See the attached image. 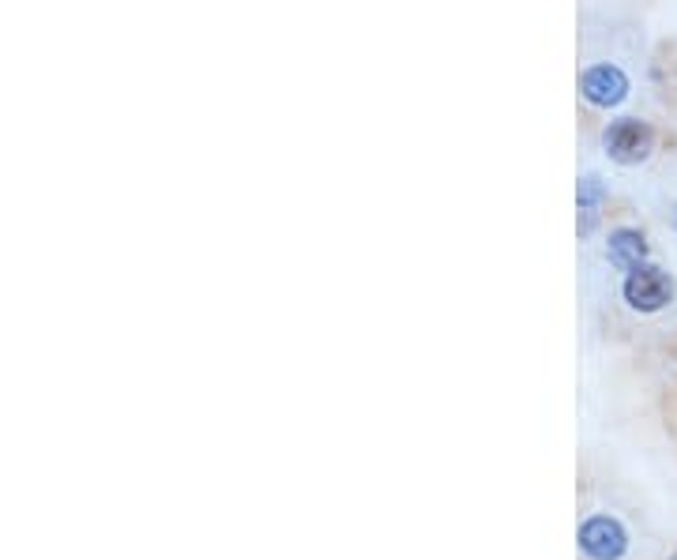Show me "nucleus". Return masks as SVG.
Segmentation results:
<instances>
[{
  "instance_id": "0eeeda50",
  "label": "nucleus",
  "mask_w": 677,
  "mask_h": 560,
  "mask_svg": "<svg viewBox=\"0 0 677 560\" xmlns=\"http://www.w3.org/2000/svg\"><path fill=\"white\" fill-rule=\"evenodd\" d=\"M674 222H677V211H674Z\"/></svg>"
},
{
  "instance_id": "20e7f679",
  "label": "nucleus",
  "mask_w": 677,
  "mask_h": 560,
  "mask_svg": "<svg viewBox=\"0 0 677 560\" xmlns=\"http://www.w3.org/2000/svg\"><path fill=\"white\" fill-rule=\"evenodd\" d=\"M579 91H584V98L591 106H617V102H625L628 94V80L625 72L617 69V64H595V69L584 72V80H579Z\"/></svg>"
},
{
  "instance_id": "f03ea898",
  "label": "nucleus",
  "mask_w": 677,
  "mask_h": 560,
  "mask_svg": "<svg viewBox=\"0 0 677 560\" xmlns=\"http://www.w3.org/2000/svg\"><path fill=\"white\" fill-rule=\"evenodd\" d=\"M625 301L636 312H659L674 301V282L659 268H636L625 279Z\"/></svg>"
},
{
  "instance_id": "7ed1b4c3",
  "label": "nucleus",
  "mask_w": 677,
  "mask_h": 560,
  "mask_svg": "<svg viewBox=\"0 0 677 560\" xmlns=\"http://www.w3.org/2000/svg\"><path fill=\"white\" fill-rule=\"evenodd\" d=\"M625 546H628V538H625L622 523L609 516H595L579 527V549H584L591 560H622Z\"/></svg>"
},
{
  "instance_id": "6e6552de",
  "label": "nucleus",
  "mask_w": 677,
  "mask_h": 560,
  "mask_svg": "<svg viewBox=\"0 0 677 560\" xmlns=\"http://www.w3.org/2000/svg\"><path fill=\"white\" fill-rule=\"evenodd\" d=\"M674 560H677V557H674Z\"/></svg>"
},
{
  "instance_id": "423d86ee",
  "label": "nucleus",
  "mask_w": 677,
  "mask_h": 560,
  "mask_svg": "<svg viewBox=\"0 0 677 560\" xmlns=\"http://www.w3.org/2000/svg\"><path fill=\"white\" fill-rule=\"evenodd\" d=\"M598 207H603V182L598 177H584L579 182V211H584V222H579V234H591L598 222Z\"/></svg>"
},
{
  "instance_id": "39448f33",
  "label": "nucleus",
  "mask_w": 677,
  "mask_h": 560,
  "mask_svg": "<svg viewBox=\"0 0 677 560\" xmlns=\"http://www.w3.org/2000/svg\"><path fill=\"white\" fill-rule=\"evenodd\" d=\"M606 252L617 271H636V268H644V260H647V241H644V234H636V230H614L609 234Z\"/></svg>"
},
{
  "instance_id": "f257e3e1",
  "label": "nucleus",
  "mask_w": 677,
  "mask_h": 560,
  "mask_svg": "<svg viewBox=\"0 0 677 560\" xmlns=\"http://www.w3.org/2000/svg\"><path fill=\"white\" fill-rule=\"evenodd\" d=\"M603 144H606V155L614 158V163L636 166V163H644V158L652 155V147H655V132L647 128L644 121L625 117V121H614V125L606 128Z\"/></svg>"
}]
</instances>
